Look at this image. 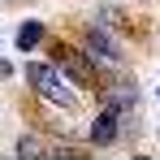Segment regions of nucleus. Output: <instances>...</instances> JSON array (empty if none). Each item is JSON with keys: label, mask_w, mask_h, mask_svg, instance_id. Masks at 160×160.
Masks as SVG:
<instances>
[{"label": "nucleus", "mask_w": 160, "mask_h": 160, "mask_svg": "<svg viewBox=\"0 0 160 160\" xmlns=\"http://www.w3.org/2000/svg\"><path fill=\"white\" fill-rule=\"evenodd\" d=\"M52 65H56V69H65V78L74 82V87H100L95 65L87 61V52L69 48V43H52Z\"/></svg>", "instance_id": "obj_2"}, {"label": "nucleus", "mask_w": 160, "mask_h": 160, "mask_svg": "<svg viewBox=\"0 0 160 160\" xmlns=\"http://www.w3.org/2000/svg\"><path fill=\"white\" fill-rule=\"evenodd\" d=\"M117 134H121V112H117V108H104V112L95 117V126H91V147L117 143Z\"/></svg>", "instance_id": "obj_3"}, {"label": "nucleus", "mask_w": 160, "mask_h": 160, "mask_svg": "<svg viewBox=\"0 0 160 160\" xmlns=\"http://www.w3.org/2000/svg\"><path fill=\"white\" fill-rule=\"evenodd\" d=\"M82 43H87V48H95V56H104V61H117V56H121V52H117V43L108 39L104 30H95V26L82 30Z\"/></svg>", "instance_id": "obj_5"}, {"label": "nucleus", "mask_w": 160, "mask_h": 160, "mask_svg": "<svg viewBox=\"0 0 160 160\" xmlns=\"http://www.w3.org/2000/svg\"><path fill=\"white\" fill-rule=\"evenodd\" d=\"M13 152H18V156H26V160H39V156H48V143H43V138H35V134H22Z\"/></svg>", "instance_id": "obj_6"}, {"label": "nucleus", "mask_w": 160, "mask_h": 160, "mask_svg": "<svg viewBox=\"0 0 160 160\" xmlns=\"http://www.w3.org/2000/svg\"><path fill=\"white\" fill-rule=\"evenodd\" d=\"M48 43V26L43 22H22V30H18V52H39Z\"/></svg>", "instance_id": "obj_4"}, {"label": "nucleus", "mask_w": 160, "mask_h": 160, "mask_svg": "<svg viewBox=\"0 0 160 160\" xmlns=\"http://www.w3.org/2000/svg\"><path fill=\"white\" fill-rule=\"evenodd\" d=\"M26 82L35 87L39 100H48V104H56V108H74L78 104V95L61 82V69H56L52 61H48V65H43V61H30L26 65Z\"/></svg>", "instance_id": "obj_1"}]
</instances>
